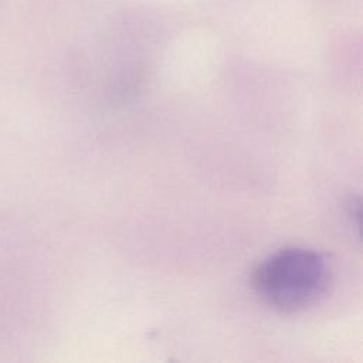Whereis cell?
<instances>
[{"label":"cell","instance_id":"1","mask_svg":"<svg viewBox=\"0 0 363 363\" xmlns=\"http://www.w3.org/2000/svg\"><path fill=\"white\" fill-rule=\"evenodd\" d=\"M328 257L305 247H286L267 255L252 272L257 295L279 312H299L323 299L332 285Z\"/></svg>","mask_w":363,"mask_h":363}]
</instances>
